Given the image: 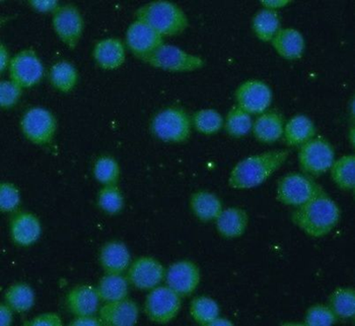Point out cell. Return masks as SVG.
Here are the masks:
<instances>
[{
    "mask_svg": "<svg viewBox=\"0 0 355 326\" xmlns=\"http://www.w3.org/2000/svg\"><path fill=\"white\" fill-rule=\"evenodd\" d=\"M201 273L191 260L174 262L166 271V286L181 297L190 296L198 288Z\"/></svg>",
    "mask_w": 355,
    "mask_h": 326,
    "instance_id": "obj_15",
    "label": "cell"
},
{
    "mask_svg": "<svg viewBox=\"0 0 355 326\" xmlns=\"http://www.w3.org/2000/svg\"><path fill=\"white\" fill-rule=\"evenodd\" d=\"M211 325H232V323L230 321L229 319L223 318V317L219 316L218 318H216V320L212 323Z\"/></svg>",
    "mask_w": 355,
    "mask_h": 326,
    "instance_id": "obj_46",
    "label": "cell"
},
{
    "mask_svg": "<svg viewBox=\"0 0 355 326\" xmlns=\"http://www.w3.org/2000/svg\"><path fill=\"white\" fill-rule=\"evenodd\" d=\"M10 61H12V58L10 57V53H8V47H6V45L1 43V46H0V71L2 74L10 67Z\"/></svg>",
    "mask_w": 355,
    "mask_h": 326,
    "instance_id": "obj_44",
    "label": "cell"
},
{
    "mask_svg": "<svg viewBox=\"0 0 355 326\" xmlns=\"http://www.w3.org/2000/svg\"><path fill=\"white\" fill-rule=\"evenodd\" d=\"M14 310L8 305V304H1L0 306V325L1 326H8L12 325L14 320Z\"/></svg>",
    "mask_w": 355,
    "mask_h": 326,
    "instance_id": "obj_42",
    "label": "cell"
},
{
    "mask_svg": "<svg viewBox=\"0 0 355 326\" xmlns=\"http://www.w3.org/2000/svg\"><path fill=\"white\" fill-rule=\"evenodd\" d=\"M93 55L98 67L107 71H114L123 65L126 52L119 39L107 38L96 44Z\"/></svg>",
    "mask_w": 355,
    "mask_h": 326,
    "instance_id": "obj_20",
    "label": "cell"
},
{
    "mask_svg": "<svg viewBox=\"0 0 355 326\" xmlns=\"http://www.w3.org/2000/svg\"><path fill=\"white\" fill-rule=\"evenodd\" d=\"M271 44L274 50L287 60H297L302 58L306 48L302 33L293 28H280L274 36Z\"/></svg>",
    "mask_w": 355,
    "mask_h": 326,
    "instance_id": "obj_21",
    "label": "cell"
},
{
    "mask_svg": "<svg viewBox=\"0 0 355 326\" xmlns=\"http://www.w3.org/2000/svg\"><path fill=\"white\" fill-rule=\"evenodd\" d=\"M334 161V148L330 141L324 137H313L300 146V167L302 173L309 176H322L330 171Z\"/></svg>",
    "mask_w": 355,
    "mask_h": 326,
    "instance_id": "obj_6",
    "label": "cell"
},
{
    "mask_svg": "<svg viewBox=\"0 0 355 326\" xmlns=\"http://www.w3.org/2000/svg\"><path fill=\"white\" fill-rule=\"evenodd\" d=\"M284 119L282 114L266 111L260 114L253 122L254 137L262 144H274L284 137Z\"/></svg>",
    "mask_w": 355,
    "mask_h": 326,
    "instance_id": "obj_19",
    "label": "cell"
},
{
    "mask_svg": "<svg viewBox=\"0 0 355 326\" xmlns=\"http://www.w3.org/2000/svg\"><path fill=\"white\" fill-rule=\"evenodd\" d=\"M182 297L168 286L150 290L144 301V311L155 323H171L176 318L182 307Z\"/></svg>",
    "mask_w": 355,
    "mask_h": 326,
    "instance_id": "obj_8",
    "label": "cell"
},
{
    "mask_svg": "<svg viewBox=\"0 0 355 326\" xmlns=\"http://www.w3.org/2000/svg\"><path fill=\"white\" fill-rule=\"evenodd\" d=\"M323 191L312 177L304 173L293 172L280 179L276 194L282 205L299 207Z\"/></svg>",
    "mask_w": 355,
    "mask_h": 326,
    "instance_id": "obj_5",
    "label": "cell"
},
{
    "mask_svg": "<svg viewBox=\"0 0 355 326\" xmlns=\"http://www.w3.org/2000/svg\"><path fill=\"white\" fill-rule=\"evenodd\" d=\"M144 62L155 69L171 72H190L205 67L202 57L194 55L176 46L162 45Z\"/></svg>",
    "mask_w": 355,
    "mask_h": 326,
    "instance_id": "obj_7",
    "label": "cell"
},
{
    "mask_svg": "<svg viewBox=\"0 0 355 326\" xmlns=\"http://www.w3.org/2000/svg\"><path fill=\"white\" fill-rule=\"evenodd\" d=\"M49 80L55 89L69 93L78 85V72L69 61H58L50 69Z\"/></svg>",
    "mask_w": 355,
    "mask_h": 326,
    "instance_id": "obj_30",
    "label": "cell"
},
{
    "mask_svg": "<svg viewBox=\"0 0 355 326\" xmlns=\"http://www.w3.org/2000/svg\"><path fill=\"white\" fill-rule=\"evenodd\" d=\"M21 203L19 188L10 182H2L0 185V209L2 213H12Z\"/></svg>",
    "mask_w": 355,
    "mask_h": 326,
    "instance_id": "obj_38",
    "label": "cell"
},
{
    "mask_svg": "<svg viewBox=\"0 0 355 326\" xmlns=\"http://www.w3.org/2000/svg\"><path fill=\"white\" fill-rule=\"evenodd\" d=\"M253 122L251 114L246 112L236 105L230 109L225 116L223 128L227 135H231L232 137L240 139L252 131Z\"/></svg>",
    "mask_w": 355,
    "mask_h": 326,
    "instance_id": "obj_32",
    "label": "cell"
},
{
    "mask_svg": "<svg viewBox=\"0 0 355 326\" xmlns=\"http://www.w3.org/2000/svg\"><path fill=\"white\" fill-rule=\"evenodd\" d=\"M317 128L308 116L297 114L284 126V139L287 146H301L315 137Z\"/></svg>",
    "mask_w": 355,
    "mask_h": 326,
    "instance_id": "obj_24",
    "label": "cell"
},
{
    "mask_svg": "<svg viewBox=\"0 0 355 326\" xmlns=\"http://www.w3.org/2000/svg\"><path fill=\"white\" fill-rule=\"evenodd\" d=\"M96 290L104 302L125 299L129 293V281L122 273H106L98 282Z\"/></svg>",
    "mask_w": 355,
    "mask_h": 326,
    "instance_id": "obj_26",
    "label": "cell"
},
{
    "mask_svg": "<svg viewBox=\"0 0 355 326\" xmlns=\"http://www.w3.org/2000/svg\"><path fill=\"white\" fill-rule=\"evenodd\" d=\"M254 34L263 42H271L274 36L280 30V19L277 12L270 10H261L252 21Z\"/></svg>",
    "mask_w": 355,
    "mask_h": 326,
    "instance_id": "obj_29",
    "label": "cell"
},
{
    "mask_svg": "<svg viewBox=\"0 0 355 326\" xmlns=\"http://www.w3.org/2000/svg\"><path fill=\"white\" fill-rule=\"evenodd\" d=\"M223 116L214 109H202L192 117V126L199 133L205 135H216L223 128Z\"/></svg>",
    "mask_w": 355,
    "mask_h": 326,
    "instance_id": "obj_34",
    "label": "cell"
},
{
    "mask_svg": "<svg viewBox=\"0 0 355 326\" xmlns=\"http://www.w3.org/2000/svg\"><path fill=\"white\" fill-rule=\"evenodd\" d=\"M100 262L106 273H124L131 264L130 251L123 242L106 243L100 252Z\"/></svg>",
    "mask_w": 355,
    "mask_h": 326,
    "instance_id": "obj_23",
    "label": "cell"
},
{
    "mask_svg": "<svg viewBox=\"0 0 355 326\" xmlns=\"http://www.w3.org/2000/svg\"><path fill=\"white\" fill-rule=\"evenodd\" d=\"M101 300L98 290L89 284H80L70 290L67 302L69 309L76 317L95 315Z\"/></svg>",
    "mask_w": 355,
    "mask_h": 326,
    "instance_id": "obj_18",
    "label": "cell"
},
{
    "mask_svg": "<svg viewBox=\"0 0 355 326\" xmlns=\"http://www.w3.org/2000/svg\"><path fill=\"white\" fill-rule=\"evenodd\" d=\"M150 128L159 141L180 144L191 135L192 118L182 107H168L153 117Z\"/></svg>",
    "mask_w": 355,
    "mask_h": 326,
    "instance_id": "obj_4",
    "label": "cell"
},
{
    "mask_svg": "<svg viewBox=\"0 0 355 326\" xmlns=\"http://www.w3.org/2000/svg\"><path fill=\"white\" fill-rule=\"evenodd\" d=\"M21 129L28 141L43 146L53 139L57 129L56 118L43 107H33L21 117Z\"/></svg>",
    "mask_w": 355,
    "mask_h": 326,
    "instance_id": "obj_9",
    "label": "cell"
},
{
    "mask_svg": "<svg viewBox=\"0 0 355 326\" xmlns=\"http://www.w3.org/2000/svg\"><path fill=\"white\" fill-rule=\"evenodd\" d=\"M42 233V225L38 216L28 212L15 214L10 222L12 241L21 247H28L38 241Z\"/></svg>",
    "mask_w": 355,
    "mask_h": 326,
    "instance_id": "obj_17",
    "label": "cell"
},
{
    "mask_svg": "<svg viewBox=\"0 0 355 326\" xmlns=\"http://www.w3.org/2000/svg\"><path fill=\"white\" fill-rule=\"evenodd\" d=\"M126 44L137 58L146 60L164 45V37L148 24L137 19L129 26L126 33Z\"/></svg>",
    "mask_w": 355,
    "mask_h": 326,
    "instance_id": "obj_13",
    "label": "cell"
},
{
    "mask_svg": "<svg viewBox=\"0 0 355 326\" xmlns=\"http://www.w3.org/2000/svg\"><path fill=\"white\" fill-rule=\"evenodd\" d=\"M137 19L150 25L161 36L182 34L188 27V17L177 4L170 1H153L138 8Z\"/></svg>",
    "mask_w": 355,
    "mask_h": 326,
    "instance_id": "obj_3",
    "label": "cell"
},
{
    "mask_svg": "<svg viewBox=\"0 0 355 326\" xmlns=\"http://www.w3.org/2000/svg\"><path fill=\"white\" fill-rule=\"evenodd\" d=\"M120 166L113 157L102 156L94 165V176L104 186L116 185L120 178Z\"/></svg>",
    "mask_w": 355,
    "mask_h": 326,
    "instance_id": "obj_35",
    "label": "cell"
},
{
    "mask_svg": "<svg viewBox=\"0 0 355 326\" xmlns=\"http://www.w3.org/2000/svg\"><path fill=\"white\" fill-rule=\"evenodd\" d=\"M10 78L23 89L35 87L44 76V67L40 57L33 49H23L10 61Z\"/></svg>",
    "mask_w": 355,
    "mask_h": 326,
    "instance_id": "obj_10",
    "label": "cell"
},
{
    "mask_svg": "<svg viewBox=\"0 0 355 326\" xmlns=\"http://www.w3.org/2000/svg\"><path fill=\"white\" fill-rule=\"evenodd\" d=\"M337 317L328 305L317 304L306 310L304 315V325L309 326H327L335 325Z\"/></svg>",
    "mask_w": 355,
    "mask_h": 326,
    "instance_id": "obj_37",
    "label": "cell"
},
{
    "mask_svg": "<svg viewBox=\"0 0 355 326\" xmlns=\"http://www.w3.org/2000/svg\"><path fill=\"white\" fill-rule=\"evenodd\" d=\"M102 321H101L100 317L96 318L94 315H89V316H80L76 317L71 323V325L76 326H95L102 325Z\"/></svg>",
    "mask_w": 355,
    "mask_h": 326,
    "instance_id": "obj_43",
    "label": "cell"
},
{
    "mask_svg": "<svg viewBox=\"0 0 355 326\" xmlns=\"http://www.w3.org/2000/svg\"><path fill=\"white\" fill-rule=\"evenodd\" d=\"M288 156L286 150H280L248 157L232 168L229 185L236 190L257 187L280 169Z\"/></svg>",
    "mask_w": 355,
    "mask_h": 326,
    "instance_id": "obj_2",
    "label": "cell"
},
{
    "mask_svg": "<svg viewBox=\"0 0 355 326\" xmlns=\"http://www.w3.org/2000/svg\"><path fill=\"white\" fill-rule=\"evenodd\" d=\"M272 97L270 87L259 80L243 83L234 93L236 106L251 115L266 112L272 103Z\"/></svg>",
    "mask_w": 355,
    "mask_h": 326,
    "instance_id": "obj_12",
    "label": "cell"
},
{
    "mask_svg": "<svg viewBox=\"0 0 355 326\" xmlns=\"http://www.w3.org/2000/svg\"><path fill=\"white\" fill-rule=\"evenodd\" d=\"M28 325H36V326H60L62 325V320H61L59 315L55 314V313H45V314L39 315V316L35 317L33 320L28 323Z\"/></svg>",
    "mask_w": 355,
    "mask_h": 326,
    "instance_id": "obj_40",
    "label": "cell"
},
{
    "mask_svg": "<svg viewBox=\"0 0 355 326\" xmlns=\"http://www.w3.org/2000/svg\"><path fill=\"white\" fill-rule=\"evenodd\" d=\"M139 309L130 299L105 302L100 309V319L103 325L110 326H131L137 325Z\"/></svg>",
    "mask_w": 355,
    "mask_h": 326,
    "instance_id": "obj_16",
    "label": "cell"
},
{
    "mask_svg": "<svg viewBox=\"0 0 355 326\" xmlns=\"http://www.w3.org/2000/svg\"><path fill=\"white\" fill-rule=\"evenodd\" d=\"M31 6L40 12H54L60 4L54 0H33L30 1Z\"/></svg>",
    "mask_w": 355,
    "mask_h": 326,
    "instance_id": "obj_41",
    "label": "cell"
},
{
    "mask_svg": "<svg viewBox=\"0 0 355 326\" xmlns=\"http://www.w3.org/2000/svg\"><path fill=\"white\" fill-rule=\"evenodd\" d=\"M6 303L17 313H26L35 305V292L32 286L26 283L12 284L4 294Z\"/></svg>",
    "mask_w": 355,
    "mask_h": 326,
    "instance_id": "obj_31",
    "label": "cell"
},
{
    "mask_svg": "<svg viewBox=\"0 0 355 326\" xmlns=\"http://www.w3.org/2000/svg\"><path fill=\"white\" fill-rule=\"evenodd\" d=\"M166 270L157 258L142 256L131 262L127 273L129 283L139 290H153L166 277Z\"/></svg>",
    "mask_w": 355,
    "mask_h": 326,
    "instance_id": "obj_14",
    "label": "cell"
},
{
    "mask_svg": "<svg viewBox=\"0 0 355 326\" xmlns=\"http://www.w3.org/2000/svg\"><path fill=\"white\" fill-rule=\"evenodd\" d=\"M340 218V207L325 191L297 207L291 214L293 224L312 238L327 236Z\"/></svg>",
    "mask_w": 355,
    "mask_h": 326,
    "instance_id": "obj_1",
    "label": "cell"
},
{
    "mask_svg": "<svg viewBox=\"0 0 355 326\" xmlns=\"http://www.w3.org/2000/svg\"><path fill=\"white\" fill-rule=\"evenodd\" d=\"M288 0H262L261 1V6L265 8V10H275L278 8H286L287 4H289Z\"/></svg>",
    "mask_w": 355,
    "mask_h": 326,
    "instance_id": "obj_45",
    "label": "cell"
},
{
    "mask_svg": "<svg viewBox=\"0 0 355 326\" xmlns=\"http://www.w3.org/2000/svg\"><path fill=\"white\" fill-rule=\"evenodd\" d=\"M333 182L344 191H352L355 186V157L354 155H344L335 160L330 169Z\"/></svg>",
    "mask_w": 355,
    "mask_h": 326,
    "instance_id": "obj_27",
    "label": "cell"
},
{
    "mask_svg": "<svg viewBox=\"0 0 355 326\" xmlns=\"http://www.w3.org/2000/svg\"><path fill=\"white\" fill-rule=\"evenodd\" d=\"M23 87L15 84L12 80H2L0 84V105L2 108L8 109L14 107L21 99Z\"/></svg>",
    "mask_w": 355,
    "mask_h": 326,
    "instance_id": "obj_39",
    "label": "cell"
},
{
    "mask_svg": "<svg viewBox=\"0 0 355 326\" xmlns=\"http://www.w3.org/2000/svg\"><path fill=\"white\" fill-rule=\"evenodd\" d=\"M328 306L334 313L337 319L348 320L355 314V292L354 288L343 286L337 289L331 294L328 300Z\"/></svg>",
    "mask_w": 355,
    "mask_h": 326,
    "instance_id": "obj_28",
    "label": "cell"
},
{
    "mask_svg": "<svg viewBox=\"0 0 355 326\" xmlns=\"http://www.w3.org/2000/svg\"><path fill=\"white\" fill-rule=\"evenodd\" d=\"M55 33L61 41L74 49L82 39L85 22L80 10L73 4L60 6L52 17Z\"/></svg>",
    "mask_w": 355,
    "mask_h": 326,
    "instance_id": "obj_11",
    "label": "cell"
},
{
    "mask_svg": "<svg viewBox=\"0 0 355 326\" xmlns=\"http://www.w3.org/2000/svg\"><path fill=\"white\" fill-rule=\"evenodd\" d=\"M192 213L201 222H216L223 212L220 199L208 191H198L192 194L190 198Z\"/></svg>",
    "mask_w": 355,
    "mask_h": 326,
    "instance_id": "obj_25",
    "label": "cell"
},
{
    "mask_svg": "<svg viewBox=\"0 0 355 326\" xmlns=\"http://www.w3.org/2000/svg\"><path fill=\"white\" fill-rule=\"evenodd\" d=\"M98 205L105 213L119 214L124 207L123 194L116 185L104 186L98 192Z\"/></svg>",
    "mask_w": 355,
    "mask_h": 326,
    "instance_id": "obj_36",
    "label": "cell"
},
{
    "mask_svg": "<svg viewBox=\"0 0 355 326\" xmlns=\"http://www.w3.org/2000/svg\"><path fill=\"white\" fill-rule=\"evenodd\" d=\"M190 315L199 325L210 326L220 316V309L216 300L209 297H197L190 304Z\"/></svg>",
    "mask_w": 355,
    "mask_h": 326,
    "instance_id": "obj_33",
    "label": "cell"
},
{
    "mask_svg": "<svg viewBox=\"0 0 355 326\" xmlns=\"http://www.w3.org/2000/svg\"><path fill=\"white\" fill-rule=\"evenodd\" d=\"M249 224V216L246 211L240 207H229L223 209L216 220L218 232L227 239L242 237Z\"/></svg>",
    "mask_w": 355,
    "mask_h": 326,
    "instance_id": "obj_22",
    "label": "cell"
}]
</instances>
